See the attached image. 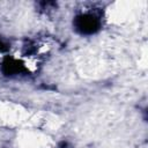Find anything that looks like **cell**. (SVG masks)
<instances>
[{"mask_svg": "<svg viewBox=\"0 0 148 148\" xmlns=\"http://www.w3.org/2000/svg\"><path fill=\"white\" fill-rule=\"evenodd\" d=\"M74 28L81 35H92L101 28V20L92 13H81L74 18Z\"/></svg>", "mask_w": 148, "mask_h": 148, "instance_id": "6da1fadb", "label": "cell"}, {"mask_svg": "<svg viewBox=\"0 0 148 148\" xmlns=\"http://www.w3.org/2000/svg\"><path fill=\"white\" fill-rule=\"evenodd\" d=\"M24 71V64L13 57H6L2 61V72L7 75H16Z\"/></svg>", "mask_w": 148, "mask_h": 148, "instance_id": "7a4b0ae2", "label": "cell"}]
</instances>
